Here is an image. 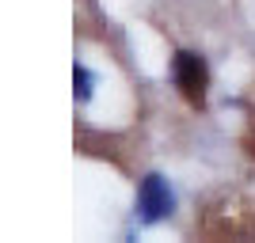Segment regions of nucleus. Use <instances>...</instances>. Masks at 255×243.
Wrapping results in <instances>:
<instances>
[{
  "mask_svg": "<svg viewBox=\"0 0 255 243\" xmlns=\"http://www.w3.org/2000/svg\"><path fill=\"white\" fill-rule=\"evenodd\" d=\"M171 209H175V190L171 182L160 175V171H149L137 186V213H141V224H160L168 221Z\"/></svg>",
  "mask_w": 255,
  "mask_h": 243,
  "instance_id": "nucleus-1",
  "label": "nucleus"
},
{
  "mask_svg": "<svg viewBox=\"0 0 255 243\" xmlns=\"http://www.w3.org/2000/svg\"><path fill=\"white\" fill-rule=\"evenodd\" d=\"M171 80H175V87L183 91V99L194 106L206 103V84H210V69H206V61L198 57V53L191 50H179L175 57H171Z\"/></svg>",
  "mask_w": 255,
  "mask_h": 243,
  "instance_id": "nucleus-2",
  "label": "nucleus"
},
{
  "mask_svg": "<svg viewBox=\"0 0 255 243\" xmlns=\"http://www.w3.org/2000/svg\"><path fill=\"white\" fill-rule=\"evenodd\" d=\"M73 95L76 103H92V95H96V73L80 61L73 65Z\"/></svg>",
  "mask_w": 255,
  "mask_h": 243,
  "instance_id": "nucleus-3",
  "label": "nucleus"
}]
</instances>
